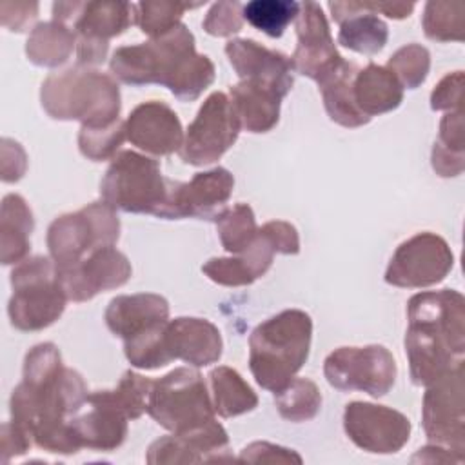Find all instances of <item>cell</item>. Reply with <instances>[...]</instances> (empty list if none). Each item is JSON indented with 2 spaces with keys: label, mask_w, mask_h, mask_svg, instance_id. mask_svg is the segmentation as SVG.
<instances>
[{
  "label": "cell",
  "mask_w": 465,
  "mask_h": 465,
  "mask_svg": "<svg viewBox=\"0 0 465 465\" xmlns=\"http://www.w3.org/2000/svg\"><path fill=\"white\" fill-rule=\"evenodd\" d=\"M463 140V111H449L440 122L438 140L432 147V169L436 174L449 178L461 174L465 167Z\"/></svg>",
  "instance_id": "obj_33"
},
{
  "label": "cell",
  "mask_w": 465,
  "mask_h": 465,
  "mask_svg": "<svg viewBox=\"0 0 465 465\" xmlns=\"http://www.w3.org/2000/svg\"><path fill=\"white\" fill-rule=\"evenodd\" d=\"M463 15L461 2H427L421 16L425 36L434 42H461Z\"/></svg>",
  "instance_id": "obj_37"
},
{
  "label": "cell",
  "mask_w": 465,
  "mask_h": 465,
  "mask_svg": "<svg viewBox=\"0 0 465 465\" xmlns=\"http://www.w3.org/2000/svg\"><path fill=\"white\" fill-rule=\"evenodd\" d=\"M124 140H125V122L118 120L109 127H100V129L82 127L78 133V149L87 160L102 162L114 156Z\"/></svg>",
  "instance_id": "obj_40"
},
{
  "label": "cell",
  "mask_w": 465,
  "mask_h": 465,
  "mask_svg": "<svg viewBox=\"0 0 465 465\" xmlns=\"http://www.w3.org/2000/svg\"><path fill=\"white\" fill-rule=\"evenodd\" d=\"M76 47L74 31L56 20L40 22L31 29L25 44L29 62L40 67H58L69 60Z\"/></svg>",
  "instance_id": "obj_31"
},
{
  "label": "cell",
  "mask_w": 465,
  "mask_h": 465,
  "mask_svg": "<svg viewBox=\"0 0 465 465\" xmlns=\"http://www.w3.org/2000/svg\"><path fill=\"white\" fill-rule=\"evenodd\" d=\"M454 267L449 243L434 232H416L401 242L385 271V282L403 289H423L440 283Z\"/></svg>",
  "instance_id": "obj_12"
},
{
  "label": "cell",
  "mask_w": 465,
  "mask_h": 465,
  "mask_svg": "<svg viewBox=\"0 0 465 465\" xmlns=\"http://www.w3.org/2000/svg\"><path fill=\"white\" fill-rule=\"evenodd\" d=\"M234 189V178L225 167L196 173L189 182H173L169 203L163 211L165 220L200 218L214 220L225 209Z\"/></svg>",
  "instance_id": "obj_16"
},
{
  "label": "cell",
  "mask_w": 465,
  "mask_h": 465,
  "mask_svg": "<svg viewBox=\"0 0 465 465\" xmlns=\"http://www.w3.org/2000/svg\"><path fill=\"white\" fill-rule=\"evenodd\" d=\"M352 94L358 109L367 118H372L394 111L403 100V87L385 65L371 62L358 69L352 80Z\"/></svg>",
  "instance_id": "obj_29"
},
{
  "label": "cell",
  "mask_w": 465,
  "mask_h": 465,
  "mask_svg": "<svg viewBox=\"0 0 465 465\" xmlns=\"http://www.w3.org/2000/svg\"><path fill=\"white\" fill-rule=\"evenodd\" d=\"M38 16L36 2H2L0 4V20L2 25L9 31L22 33L27 31Z\"/></svg>",
  "instance_id": "obj_46"
},
{
  "label": "cell",
  "mask_w": 465,
  "mask_h": 465,
  "mask_svg": "<svg viewBox=\"0 0 465 465\" xmlns=\"http://www.w3.org/2000/svg\"><path fill=\"white\" fill-rule=\"evenodd\" d=\"M33 445L31 436L15 421H5L2 425V434H0V452H2V461L7 463L13 456H22L25 454Z\"/></svg>",
  "instance_id": "obj_47"
},
{
  "label": "cell",
  "mask_w": 465,
  "mask_h": 465,
  "mask_svg": "<svg viewBox=\"0 0 465 465\" xmlns=\"http://www.w3.org/2000/svg\"><path fill=\"white\" fill-rule=\"evenodd\" d=\"M323 374L331 387L341 392L361 391L372 398L385 396L396 381V360L383 345L340 347L323 361Z\"/></svg>",
  "instance_id": "obj_10"
},
{
  "label": "cell",
  "mask_w": 465,
  "mask_h": 465,
  "mask_svg": "<svg viewBox=\"0 0 465 465\" xmlns=\"http://www.w3.org/2000/svg\"><path fill=\"white\" fill-rule=\"evenodd\" d=\"M53 20L69 25L76 40L109 44L134 22V4L114 0L54 2Z\"/></svg>",
  "instance_id": "obj_17"
},
{
  "label": "cell",
  "mask_w": 465,
  "mask_h": 465,
  "mask_svg": "<svg viewBox=\"0 0 465 465\" xmlns=\"http://www.w3.org/2000/svg\"><path fill=\"white\" fill-rule=\"evenodd\" d=\"M229 100L240 122L249 133H267L280 120L282 96L269 87L240 80L229 87Z\"/></svg>",
  "instance_id": "obj_27"
},
{
  "label": "cell",
  "mask_w": 465,
  "mask_h": 465,
  "mask_svg": "<svg viewBox=\"0 0 465 465\" xmlns=\"http://www.w3.org/2000/svg\"><path fill=\"white\" fill-rule=\"evenodd\" d=\"M89 398L82 374L65 367L54 343L44 341L27 351L22 381L9 400L11 421L47 452L74 454L82 449L71 420Z\"/></svg>",
  "instance_id": "obj_1"
},
{
  "label": "cell",
  "mask_w": 465,
  "mask_h": 465,
  "mask_svg": "<svg viewBox=\"0 0 465 465\" xmlns=\"http://www.w3.org/2000/svg\"><path fill=\"white\" fill-rule=\"evenodd\" d=\"M118 238L120 220L116 209L105 202H93L53 220L47 229V249L56 267L64 269L100 247L114 245Z\"/></svg>",
  "instance_id": "obj_9"
},
{
  "label": "cell",
  "mask_w": 465,
  "mask_h": 465,
  "mask_svg": "<svg viewBox=\"0 0 465 465\" xmlns=\"http://www.w3.org/2000/svg\"><path fill=\"white\" fill-rule=\"evenodd\" d=\"M107 329L124 341L169 320V302L154 292L122 294L109 302L104 314Z\"/></svg>",
  "instance_id": "obj_24"
},
{
  "label": "cell",
  "mask_w": 465,
  "mask_h": 465,
  "mask_svg": "<svg viewBox=\"0 0 465 465\" xmlns=\"http://www.w3.org/2000/svg\"><path fill=\"white\" fill-rule=\"evenodd\" d=\"M125 138L153 156H167L180 151L183 129L178 114L165 102L149 100L129 113Z\"/></svg>",
  "instance_id": "obj_21"
},
{
  "label": "cell",
  "mask_w": 465,
  "mask_h": 465,
  "mask_svg": "<svg viewBox=\"0 0 465 465\" xmlns=\"http://www.w3.org/2000/svg\"><path fill=\"white\" fill-rule=\"evenodd\" d=\"M214 225L225 251L240 254L252 245L258 236V225L252 209L247 203H234L214 216Z\"/></svg>",
  "instance_id": "obj_34"
},
{
  "label": "cell",
  "mask_w": 465,
  "mask_h": 465,
  "mask_svg": "<svg viewBox=\"0 0 465 465\" xmlns=\"http://www.w3.org/2000/svg\"><path fill=\"white\" fill-rule=\"evenodd\" d=\"M200 4H183V2H138L134 4V24L140 27L142 33L149 35L151 38H158L176 25H180L182 16L187 9L198 7Z\"/></svg>",
  "instance_id": "obj_38"
},
{
  "label": "cell",
  "mask_w": 465,
  "mask_h": 465,
  "mask_svg": "<svg viewBox=\"0 0 465 465\" xmlns=\"http://www.w3.org/2000/svg\"><path fill=\"white\" fill-rule=\"evenodd\" d=\"M465 352V298L456 289L423 291L407 302L405 354L411 381L427 387L456 367Z\"/></svg>",
  "instance_id": "obj_2"
},
{
  "label": "cell",
  "mask_w": 465,
  "mask_h": 465,
  "mask_svg": "<svg viewBox=\"0 0 465 465\" xmlns=\"http://www.w3.org/2000/svg\"><path fill=\"white\" fill-rule=\"evenodd\" d=\"M358 73V65L354 62H347L345 58L332 67L325 76L318 80V89L322 93L323 107L329 118L343 127H361L371 122L356 105L352 94V80Z\"/></svg>",
  "instance_id": "obj_28"
},
{
  "label": "cell",
  "mask_w": 465,
  "mask_h": 465,
  "mask_svg": "<svg viewBox=\"0 0 465 465\" xmlns=\"http://www.w3.org/2000/svg\"><path fill=\"white\" fill-rule=\"evenodd\" d=\"M260 232L269 240L274 252L280 254H298L300 252V236L292 223L283 220H272L260 227Z\"/></svg>",
  "instance_id": "obj_45"
},
{
  "label": "cell",
  "mask_w": 465,
  "mask_h": 465,
  "mask_svg": "<svg viewBox=\"0 0 465 465\" xmlns=\"http://www.w3.org/2000/svg\"><path fill=\"white\" fill-rule=\"evenodd\" d=\"M463 71H454L443 76L430 93L432 111H456L461 109Z\"/></svg>",
  "instance_id": "obj_44"
},
{
  "label": "cell",
  "mask_w": 465,
  "mask_h": 465,
  "mask_svg": "<svg viewBox=\"0 0 465 465\" xmlns=\"http://www.w3.org/2000/svg\"><path fill=\"white\" fill-rule=\"evenodd\" d=\"M240 131L242 127L229 94L214 91L205 98L194 120L189 124L178 151L180 158L187 165H209L234 145Z\"/></svg>",
  "instance_id": "obj_11"
},
{
  "label": "cell",
  "mask_w": 465,
  "mask_h": 465,
  "mask_svg": "<svg viewBox=\"0 0 465 465\" xmlns=\"http://www.w3.org/2000/svg\"><path fill=\"white\" fill-rule=\"evenodd\" d=\"M274 249L260 232L249 249L229 258H211L202 265L203 274L218 285L243 287L262 278L272 265Z\"/></svg>",
  "instance_id": "obj_26"
},
{
  "label": "cell",
  "mask_w": 465,
  "mask_h": 465,
  "mask_svg": "<svg viewBox=\"0 0 465 465\" xmlns=\"http://www.w3.org/2000/svg\"><path fill=\"white\" fill-rule=\"evenodd\" d=\"M13 294L7 303L11 325L33 332L53 325L65 311L67 294L58 267L47 256L25 258L11 271Z\"/></svg>",
  "instance_id": "obj_7"
},
{
  "label": "cell",
  "mask_w": 465,
  "mask_h": 465,
  "mask_svg": "<svg viewBox=\"0 0 465 465\" xmlns=\"http://www.w3.org/2000/svg\"><path fill=\"white\" fill-rule=\"evenodd\" d=\"M222 460H232V454L229 452L227 430L216 420L189 432H173L158 438L149 445L145 456V461L151 465Z\"/></svg>",
  "instance_id": "obj_20"
},
{
  "label": "cell",
  "mask_w": 465,
  "mask_h": 465,
  "mask_svg": "<svg viewBox=\"0 0 465 465\" xmlns=\"http://www.w3.org/2000/svg\"><path fill=\"white\" fill-rule=\"evenodd\" d=\"M45 113L54 120H78L100 129L120 120V89L111 74L76 65L49 74L40 89Z\"/></svg>",
  "instance_id": "obj_5"
},
{
  "label": "cell",
  "mask_w": 465,
  "mask_h": 465,
  "mask_svg": "<svg viewBox=\"0 0 465 465\" xmlns=\"http://www.w3.org/2000/svg\"><path fill=\"white\" fill-rule=\"evenodd\" d=\"M133 269L114 245L100 247L78 263L58 269L62 287L71 302H89L96 294L118 289L131 278Z\"/></svg>",
  "instance_id": "obj_15"
},
{
  "label": "cell",
  "mask_w": 465,
  "mask_h": 465,
  "mask_svg": "<svg viewBox=\"0 0 465 465\" xmlns=\"http://www.w3.org/2000/svg\"><path fill=\"white\" fill-rule=\"evenodd\" d=\"M229 64L240 80L272 89L282 98L292 89L291 58L280 51L269 49L251 38H232L225 44Z\"/></svg>",
  "instance_id": "obj_19"
},
{
  "label": "cell",
  "mask_w": 465,
  "mask_h": 465,
  "mask_svg": "<svg viewBox=\"0 0 465 465\" xmlns=\"http://www.w3.org/2000/svg\"><path fill=\"white\" fill-rule=\"evenodd\" d=\"M300 4L294 0H252L243 5V20L271 38H280L296 20Z\"/></svg>",
  "instance_id": "obj_36"
},
{
  "label": "cell",
  "mask_w": 465,
  "mask_h": 465,
  "mask_svg": "<svg viewBox=\"0 0 465 465\" xmlns=\"http://www.w3.org/2000/svg\"><path fill=\"white\" fill-rule=\"evenodd\" d=\"M343 430L361 450L394 454L409 441L411 421L396 409L369 401H351L343 411Z\"/></svg>",
  "instance_id": "obj_14"
},
{
  "label": "cell",
  "mask_w": 465,
  "mask_h": 465,
  "mask_svg": "<svg viewBox=\"0 0 465 465\" xmlns=\"http://www.w3.org/2000/svg\"><path fill=\"white\" fill-rule=\"evenodd\" d=\"M207 378L213 407L218 416L234 418L256 409L258 396L238 371L220 365L214 367Z\"/></svg>",
  "instance_id": "obj_32"
},
{
  "label": "cell",
  "mask_w": 465,
  "mask_h": 465,
  "mask_svg": "<svg viewBox=\"0 0 465 465\" xmlns=\"http://www.w3.org/2000/svg\"><path fill=\"white\" fill-rule=\"evenodd\" d=\"M85 405L87 411L71 420L80 445L104 452L118 449L125 441L129 418L114 391H94Z\"/></svg>",
  "instance_id": "obj_22"
},
{
  "label": "cell",
  "mask_w": 465,
  "mask_h": 465,
  "mask_svg": "<svg viewBox=\"0 0 465 465\" xmlns=\"http://www.w3.org/2000/svg\"><path fill=\"white\" fill-rule=\"evenodd\" d=\"M405 89H416L421 85L430 69V53L420 44H407L400 47L385 65Z\"/></svg>",
  "instance_id": "obj_39"
},
{
  "label": "cell",
  "mask_w": 465,
  "mask_h": 465,
  "mask_svg": "<svg viewBox=\"0 0 465 465\" xmlns=\"http://www.w3.org/2000/svg\"><path fill=\"white\" fill-rule=\"evenodd\" d=\"M369 9L372 13H381L387 18H394V20H401V18H409L416 7L414 2H367Z\"/></svg>",
  "instance_id": "obj_48"
},
{
  "label": "cell",
  "mask_w": 465,
  "mask_h": 465,
  "mask_svg": "<svg viewBox=\"0 0 465 465\" xmlns=\"http://www.w3.org/2000/svg\"><path fill=\"white\" fill-rule=\"evenodd\" d=\"M463 405V365L427 385L421 405V423L427 438L461 460L465 450Z\"/></svg>",
  "instance_id": "obj_13"
},
{
  "label": "cell",
  "mask_w": 465,
  "mask_h": 465,
  "mask_svg": "<svg viewBox=\"0 0 465 465\" xmlns=\"http://www.w3.org/2000/svg\"><path fill=\"white\" fill-rule=\"evenodd\" d=\"M296 49L291 56L292 69L314 82L336 67L343 56L338 53L323 9L316 2L300 4L296 16Z\"/></svg>",
  "instance_id": "obj_18"
},
{
  "label": "cell",
  "mask_w": 465,
  "mask_h": 465,
  "mask_svg": "<svg viewBox=\"0 0 465 465\" xmlns=\"http://www.w3.org/2000/svg\"><path fill=\"white\" fill-rule=\"evenodd\" d=\"M332 18L340 24L338 44L360 53H380L389 38L387 24L369 9L367 2H329Z\"/></svg>",
  "instance_id": "obj_25"
},
{
  "label": "cell",
  "mask_w": 465,
  "mask_h": 465,
  "mask_svg": "<svg viewBox=\"0 0 465 465\" xmlns=\"http://www.w3.org/2000/svg\"><path fill=\"white\" fill-rule=\"evenodd\" d=\"M274 403L282 418L300 423L312 420L322 407V394L314 381L292 378L283 389L274 392Z\"/></svg>",
  "instance_id": "obj_35"
},
{
  "label": "cell",
  "mask_w": 465,
  "mask_h": 465,
  "mask_svg": "<svg viewBox=\"0 0 465 465\" xmlns=\"http://www.w3.org/2000/svg\"><path fill=\"white\" fill-rule=\"evenodd\" d=\"M147 414L163 429L182 434L211 423L216 412L203 376L196 369L176 367L153 380Z\"/></svg>",
  "instance_id": "obj_8"
},
{
  "label": "cell",
  "mask_w": 465,
  "mask_h": 465,
  "mask_svg": "<svg viewBox=\"0 0 465 465\" xmlns=\"http://www.w3.org/2000/svg\"><path fill=\"white\" fill-rule=\"evenodd\" d=\"M173 182L162 174L156 160L136 151H120L100 182V196L113 209L162 218Z\"/></svg>",
  "instance_id": "obj_6"
},
{
  "label": "cell",
  "mask_w": 465,
  "mask_h": 465,
  "mask_svg": "<svg viewBox=\"0 0 465 465\" xmlns=\"http://www.w3.org/2000/svg\"><path fill=\"white\" fill-rule=\"evenodd\" d=\"M153 380L133 371H125L114 389V394L129 420L140 418L147 411V400Z\"/></svg>",
  "instance_id": "obj_41"
},
{
  "label": "cell",
  "mask_w": 465,
  "mask_h": 465,
  "mask_svg": "<svg viewBox=\"0 0 465 465\" xmlns=\"http://www.w3.org/2000/svg\"><path fill=\"white\" fill-rule=\"evenodd\" d=\"M240 461L251 463H302V456L291 449L269 443V441H252L242 449Z\"/></svg>",
  "instance_id": "obj_43"
},
{
  "label": "cell",
  "mask_w": 465,
  "mask_h": 465,
  "mask_svg": "<svg viewBox=\"0 0 465 465\" xmlns=\"http://www.w3.org/2000/svg\"><path fill=\"white\" fill-rule=\"evenodd\" d=\"M312 320L302 309H285L249 336V369L256 383L271 392L283 389L309 358Z\"/></svg>",
  "instance_id": "obj_4"
},
{
  "label": "cell",
  "mask_w": 465,
  "mask_h": 465,
  "mask_svg": "<svg viewBox=\"0 0 465 465\" xmlns=\"http://www.w3.org/2000/svg\"><path fill=\"white\" fill-rule=\"evenodd\" d=\"M243 5L240 2H216L207 11L202 25L211 36H232L242 31Z\"/></svg>",
  "instance_id": "obj_42"
},
{
  "label": "cell",
  "mask_w": 465,
  "mask_h": 465,
  "mask_svg": "<svg viewBox=\"0 0 465 465\" xmlns=\"http://www.w3.org/2000/svg\"><path fill=\"white\" fill-rule=\"evenodd\" d=\"M163 345L169 360H182L193 367H207L222 356L223 341L218 327L203 318L180 316L163 327Z\"/></svg>",
  "instance_id": "obj_23"
},
{
  "label": "cell",
  "mask_w": 465,
  "mask_h": 465,
  "mask_svg": "<svg viewBox=\"0 0 465 465\" xmlns=\"http://www.w3.org/2000/svg\"><path fill=\"white\" fill-rule=\"evenodd\" d=\"M33 211L20 194H5L0 213V258L4 265L20 263L31 249Z\"/></svg>",
  "instance_id": "obj_30"
},
{
  "label": "cell",
  "mask_w": 465,
  "mask_h": 465,
  "mask_svg": "<svg viewBox=\"0 0 465 465\" xmlns=\"http://www.w3.org/2000/svg\"><path fill=\"white\" fill-rule=\"evenodd\" d=\"M114 78L129 85L158 84L180 102L196 100L214 82V64L194 49V36L183 25L149 42L118 47L109 62Z\"/></svg>",
  "instance_id": "obj_3"
}]
</instances>
